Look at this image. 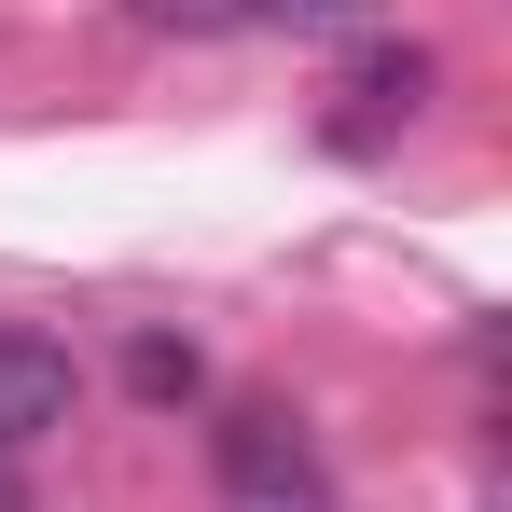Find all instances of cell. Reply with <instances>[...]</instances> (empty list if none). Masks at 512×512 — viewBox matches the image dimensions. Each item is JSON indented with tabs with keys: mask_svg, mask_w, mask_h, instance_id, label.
<instances>
[{
	"mask_svg": "<svg viewBox=\"0 0 512 512\" xmlns=\"http://www.w3.org/2000/svg\"><path fill=\"white\" fill-rule=\"evenodd\" d=\"M139 28H167V42H236V28H263V0H125Z\"/></svg>",
	"mask_w": 512,
	"mask_h": 512,
	"instance_id": "5",
	"label": "cell"
},
{
	"mask_svg": "<svg viewBox=\"0 0 512 512\" xmlns=\"http://www.w3.org/2000/svg\"><path fill=\"white\" fill-rule=\"evenodd\" d=\"M70 402H84L70 346H56V333H28V319H0V457H28L42 429H70Z\"/></svg>",
	"mask_w": 512,
	"mask_h": 512,
	"instance_id": "2",
	"label": "cell"
},
{
	"mask_svg": "<svg viewBox=\"0 0 512 512\" xmlns=\"http://www.w3.org/2000/svg\"><path fill=\"white\" fill-rule=\"evenodd\" d=\"M416 97H429V56H416V42H374V56L346 70V125H333V139H346V153H360V139H388Z\"/></svg>",
	"mask_w": 512,
	"mask_h": 512,
	"instance_id": "3",
	"label": "cell"
},
{
	"mask_svg": "<svg viewBox=\"0 0 512 512\" xmlns=\"http://www.w3.org/2000/svg\"><path fill=\"white\" fill-rule=\"evenodd\" d=\"M360 14H374V0H263V28H305V42H319V28H360Z\"/></svg>",
	"mask_w": 512,
	"mask_h": 512,
	"instance_id": "6",
	"label": "cell"
},
{
	"mask_svg": "<svg viewBox=\"0 0 512 512\" xmlns=\"http://www.w3.org/2000/svg\"><path fill=\"white\" fill-rule=\"evenodd\" d=\"M0 512H28V485H14V457H0Z\"/></svg>",
	"mask_w": 512,
	"mask_h": 512,
	"instance_id": "7",
	"label": "cell"
},
{
	"mask_svg": "<svg viewBox=\"0 0 512 512\" xmlns=\"http://www.w3.org/2000/svg\"><path fill=\"white\" fill-rule=\"evenodd\" d=\"M208 471H222V512H333V471L291 402H236L208 429Z\"/></svg>",
	"mask_w": 512,
	"mask_h": 512,
	"instance_id": "1",
	"label": "cell"
},
{
	"mask_svg": "<svg viewBox=\"0 0 512 512\" xmlns=\"http://www.w3.org/2000/svg\"><path fill=\"white\" fill-rule=\"evenodd\" d=\"M125 388H139V402H208V360H194L180 333H139L125 346Z\"/></svg>",
	"mask_w": 512,
	"mask_h": 512,
	"instance_id": "4",
	"label": "cell"
}]
</instances>
